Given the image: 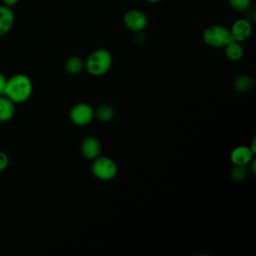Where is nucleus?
<instances>
[{
    "instance_id": "9d476101",
    "label": "nucleus",
    "mask_w": 256,
    "mask_h": 256,
    "mask_svg": "<svg viewBox=\"0 0 256 256\" xmlns=\"http://www.w3.org/2000/svg\"><path fill=\"white\" fill-rule=\"evenodd\" d=\"M14 23V13L9 6H0V36L10 31Z\"/></svg>"
},
{
    "instance_id": "aec40b11",
    "label": "nucleus",
    "mask_w": 256,
    "mask_h": 256,
    "mask_svg": "<svg viewBox=\"0 0 256 256\" xmlns=\"http://www.w3.org/2000/svg\"><path fill=\"white\" fill-rule=\"evenodd\" d=\"M3 1V3L6 5V6H13V5H15L19 0H2Z\"/></svg>"
},
{
    "instance_id": "dca6fc26",
    "label": "nucleus",
    "mask_w": 256,
    "mask_h": 256,
    "mask_svg": "<svg viewBox=\"0 0 256 256\" xmlns=\"http://www.w3.org/2000/svg\"><path fill=\"white\" fill-rule=\"evenodd\" d=\"M251 0H228L229 6L238 13L247 11L251 6Z\"/></svg>"
},
{
    "instance_id": "2eb2a0df",
    "label": "nucleus",
    "mask_w": 256,
    "mask_h": 256,
    "mask_svg": "<svg viewBox=\"0 0 256 256\" xmlns=\"http://www.w3.org/2000/svg\"><path fill=\"white\" fill-rule=\"evenodd\" d=\"M253 86V80L251 77L247 75H241L238 76L234 81V87L237 91L240 92H246L250 90Z\"/></svg>"
},
{
    "instance_id": "423d86ee",
    "label": "nucleus",
    "mask_w": 256,
    "mask_h": 256,
    "mask_svg": "<svg viewBox=\"0 0 256 256\" xmlns=\"http://www.w3.org/2000/svg\"><path fill=\"white\" fill-rule=\"evenodd\" d=\"M69 117L75 125L84 126L92 121L94 117V110L87 103H77L71 108Z\"/></svg>"
},
{
    "instance_id": "9b49d317",
    "label": "nucleus",
    "mask_w": 256,
    "mask_h": 256,
    "mask_svg": "<svg viewBox=\"0 0 256 256\" xmlns=\"http://www.w3.org/2000/svg\"><path fill=\"white\" fill-rule=\"evenodd\" d=\"M15 113V103L5 95H0V122L11 120Z\"/></svg>"
},
{
    "instance_id": "7ed1b4c3",
    "label": "nucleus",
    "mask_w": 256,
    "mask_h": 256,
    "mask_svg": "<svg viewBox=\"0 0 256 256\" xmlns=\"http://www.w3.org/2000/svg\"><path fill=\"white\" fill-rule=\"evenodd\" d=\"M202 39L206 45L212 48H223L231 40V35L227 27L213 24L204 29Z\"/></svg>"
},
{
    "instance_id": "1a4fd4ad",
    "label": "nucleus",
    "mask_w": 256,
    "mask_h": 256,
    "mask_svg": "<svg viewBox=\"0 0 256 256\" xmlns=\"http://www.w3.org/2000/svg\"><path fill=\"white\" fill-rule=\"evenodd\" d=\"M101 151V145L97 138L93 136H87L81 143V153L86 159H95L99 156Z\"/></svg>"
},
{
    "instance_id": "6e6552de",
    "label": "nucleus",
    "mask_w": 256,
    "mask_h": 256,
    "mask_svg": "<svg viewBox=\"0 0 256 256\" xmlns=\"http://www.w3.org/2000/svg\"><path fill=\"white\" fill-rule=\"evenodd\" d=\"M254 152L251 150L250 146H237L234 148L230 154V159L234 165H249Z\"/></svg>"
},
{
    "instance_id": "0eeeda50",
    "label": "nucleus",
    "mask_w": 256,
    "mask_h": 256,
    "mask_svg": "<svg viewBox=\"0 0 256 256\" xmlns=\"http://www.w3.org/2000/svg\"><path fill=\"white\" fill-rule=\"evenodd\" d=\"M229 31L231 39L241 43L250 37L252 33V24L246 18H239L233 22Z\"/></svg>"
},
{
    "instance_id": "f8f14e48",
    "label": "nucleus",
    "mask_w": 256,
    "mask_h": 256,
    "mask_svg": "<svg viewBox=\"0 0 256 256\" xmlns=\"http://www.w3.org/2000/svg\"><path fill=\"white\" fill-rule=\"evenodd\" d=\"M223 48L226 57L231 61H238L243 56V48L240 42L231 39Z\"/></svg>"
},
{
    "instance_id": "4be33fe9",
    "label": "nucleus",
    "mask_w": 256,
    "mask_h": 256,
    "mask_svg": "<svg viewBox=\"0 0 256 256\" xmlns=\"http://www.w3.org/2000/svg\"><path fill=\"white\" fill-rule=\"evenodd\" d=\"M101 1H106V0H101Z\"/></svg>"
},
{
    "instance_id": "20e7f679",
    "label": "nucleus",
    "mask_w": 256,
    "mask_h": 256,
    "mask_svg": "<svg viewBox=\"0 0 256 256\" xmlns=\"http://www.w3.org/2000/svg\"><path fill=\"white\" fill-rule=\"evenodd\" d=\"M92 173L99 180H110L117 174V165L109 157H97L92 164Z\"/></svg>"
},
{
    "instance_id": "6ab92c4d",
    "label": "nucleus",
    "mask_w": 256,
    "mask_h": 256,
    "mask_svg": "<svg viewBox=\"0 0 256 256\" xmlns=\"http://www.w3.org/2000/svg\"><path fill=\"white\" fill-rule=\"evenodd\" d=\"M6 83H7V78L6 76L0 72V95H4L5 88H6Z\"/></svg>"
},
{
    "instance_id": "f03ea898",
    "label": "nucleus",
    "mask_w": 256,
    "mask_h": 256,
    "mask_svg": "<svg viewBox=\"0 0 256 256\" xmlns=\"http://www.w3.org/2000/svg\"><path fill=\"white\" fill-rule=\"evenodd\" d=\"M112 65V56L107 49L98 48L87 57L84 66L87 72L93 76H101L107 73Z\"/></svg>"
},
{
    "instance_id": "a211bd4d",
    "label": "nucleus",
    "mask_w": 256,
    "mask_h": 256,
    "mask_svg": "<svg viewBox=\"0 0 256 256\" xmlns=\"http://www.w3.org/2000/svg\"><path fill=\"white\" fill-rule=\"evenodd\" d=\"M9 164V158L7 154L0 150V172L5 170Z\"/></svg>"
},
{
    "instance_id": "f3484780",
    "label": "nucleus",
    "mask_w": 256,
    "mask_h": 256,
    "mask_svg": "<svg viewBox=\"0 0 256 256\" xmlns=\"http://www.w3.org/2000/svg\"><path fill=\"white\" fill-rule=\"evenodd\" d=\"M248 174L247 165H234L230 171V176L236 181H241L246 178Z\"/></svg>"
},
{
    "instance_id": "ddd939ff",
    "label": "nucleus",
    "mask_w": 256,
    "mask_h": 256,
    "mask_svg": "<svg viewBox=\"0 0 256 256\" xmlns=\"http://www.w3.org/2000/svg\"><path fill=\"white\" fill-rule=\"evenodd\" d=\"M94 116L101 122H108L114 116V109L109 104H101L94 111Z\"/></svg>"
},
{
    "instance_id": "412c9836",
    "label": "nucleus",
    "mask_w": 256,
    "mask_h": 256,
    "mask_svg": "<svg viewBox=\"0 0 256 256\" xmlns=\"http://www.w3.org/2000/svg\"><path fill=\"white\" fill-rule=\"evenodd\" d=\"M146 1L149 2V3H157V2H159L161 0H146Z\"/></svg>"
},
{
    "instance_id": "4468645a",
    "label": "nucleus",
    "mask_w": 256,
    "mask_h": 256,
    "mask_svg": "<svg viewBox=\"0 0 256 256\" xmlns=\"http://www.w3.org/2000/svg\"><path fill=\"white\" fill-rule=\"evenodd\" d=\"M84 67V62L78 56H70L65 62V68L70 74H78Z\"/></svg>"
},
{
    "instance_id": "39448f33",
    "label": "nucleus",
    "mask_w": 256,
    "mask_h": 256,
    "mask_svg": "<svg viewBox=\"0 0 256 256\" xmlns=\"http://www.w3.org/2000/svg\"><path fill=\"white\" fill-rule=\"evenodd\" d=\"M123 23L125 27L132 32H142L148 23L147 16L139 9H129L123 15Z\"/></svg>"
},
{
    "instance_id": "f257e3e1",
    "label": "nucleus",
    "mask_w": 256,
    "mask_h": 256,
    "mask_svg": "<svg viewBox=\"0 0 256 256\" xmlns=\"http://www.w3.org/2000/svg\"><path fill=\"white\" fill-rule=\"evenodd\" d=\"M33 90L31 79L22 73H17L7 78L4 95L14 103H23L27 101Z\"/></svg>"
}]
</instances>
